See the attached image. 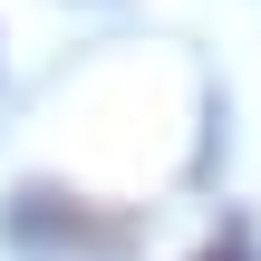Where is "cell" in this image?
Instances as JSON below:
<instances>
[{
	"label": "cell",
	"instance_id": "cell-1",
	"mask_svg": "<svg viewBox=\"0 0 261 261\" xmlns=\"http://www.w3.org/2000/svg\"><path fill=\"white\" fill-rule=\"evenodd\" d=\"M203 261H252V242H223V252H203Z\"/></svg>",
	"mask_w": 261,
	"mask_h": 261
}]
</instances>
